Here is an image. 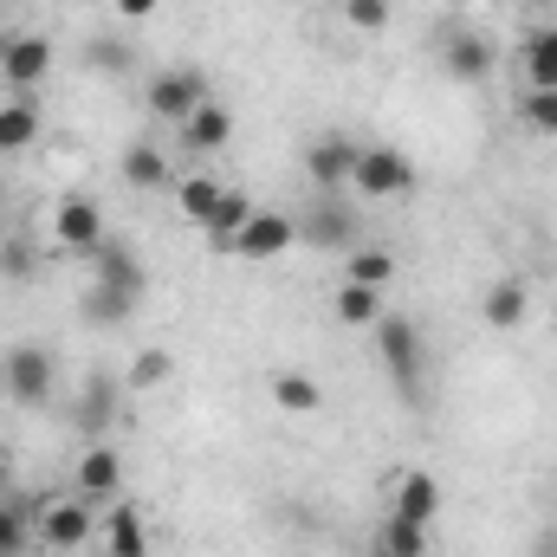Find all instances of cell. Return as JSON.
Instances as JSON below:
<instances>
[{"label":"cell","mask_w":557,"mask_h":557,"mask_svg":"<svg viewBox=\"0 0 557 557\" xmlns=\"http://www.w3.org/2000/svg\"><path fill=\"white\" fill-rule=\"evenodd\" d=\"M363 557H389V552H383V545H370V552H363Z\"/></svg>","instance_id":"d590c367"},{"label":"cell","mask_w":557,"mask_h":557,"mask_svg":"<svg viewBox=\"0 0 557 557\" xmlns=\"http://www.w3.org/2000/svg\"><path fill=\"white\" fill-rule=\"evenodd\" d=\"M26 552V512L0 493V557H20Z\"/></svg>","instance_id":"f546056e"},{"label":"cell","mask_w":557,"mask_h":557,"mask_svg":"<svg viewBox=\"0 0 557 557\" xmlns=\"http://www.w3.org/2000/svg\"><path fill=\"white\" fill-rule=\"evenodd\" d=\"M331 311H337V324H350V331H370L376 318H383V292H370V285H337V298H331Z\"/></svg>","instance_id":"ac0fdd59"},{"label":"cell","mask_w":557,"mask_h":557,"mask_svg":"<svg viewBox=\"0 0 557 557\" xmlns=\"http://www.w3.org/2000/svg\"><path fill=\"white\" fill-rule=\"evenodd\" d=\"M350 285H370V292H383V285H389V278H396V260H389V253H383V247H363V253H357V260H350Z\"/></svg>","instance_id":"4316f807"},{"label":"cell","mask_w":557,"mask_h":557,"mask_svg":"<svg viewBox=\"0 0 557 557\" xmlns=\"http://www.w3.org/2000/svg\"><path fill=\"white\" fill-rule=\"evenodd\" d=\"M480 311H486V324H493V331H519V324H525V311H532V292H525V278H493Z\"/></svg>","instance_id":"4fadbf2b"},{"label":"cell","mask_w":557,"mask_h":557,"mask_svg":"<svg viewBox=\"0 0 557 557\" xmlns=\"http://www.w3.org/2000/svg\"><path fill=\"white\" fill-rule=\"evenodd\" d=\"M98 532V519H91V506L72 493V499H52L46 512H39V545L46 552H78L85 539Z\"/></svg>","instance_id":"ba28073f"},{"label":"cell","mask_w":557,"mask_h":557,"mask_svg":"<svg viewBox=\"0 0 557 557\" xmlns=\"http://www.w3.org/2000/svg\"><path fill=\"white\" fill-rule=\"evenodd\" d=\"M7 480H13V467H7V454H0V493H7Z\"/></svg>","instance_id":"e575fe53"},{"label":"cell","mask_w":557,"mask_h":557,"mask_svg":"<svg viewBox=\"0 0 557 557\" xmlns=\"http://www.w3.org/2000/svg\"><path fill=\"white\" fill-rule=\"evenodd\" d=\"M182 137H188V149H201V156H214V149H227V137H234V111L227 104H201L188 124H182Z\"/></svg>","instance_id":"2e32d148"},{"label":"cell","mask_w":557,"mask_h":557,"mask_svg":"<svg viewBox=\"0 0 557 557\" xmlns=\"http://www.w3.org/2000/svg\"><path fill=\"white\" fill-rule=\"evenodd\" d=\"M519 117H525V131H539V137H557V91H532Z\"/></svg>","instance_id":"4dcf8cb0"},{"label":"cell","mask_w":557,"mask_h":557,"mask_svg":"<svg viewBox=\"0 0 557 557\" xmlns=\"http://www.w3.org/2000/svg\"><path fill=\"white\" fill-rule=\"evenodd\" d=\"M350 169H357V143H350V137H318L311 149H305V175H311L318 188L350 182Z\"/></svg>","instance_id":"30bf717a"},{"label":"cell","mask_w":557,"mask_h":557,"mask_svg":"<svg viewBox=\"0 0 557 557\" xmlns=\"http://www.w3.org/2000/svg\"><path fill=\"white\" fill-rule=\"evenodd\" d=\"M370 331H376V350H383V363H389L396 389H403V396H416V389H421V337H416V324H409V318H376Z\"/></svg>","instance_id":"3957f363"},{"label":"cell","mask_w":557,"mask_h":557,"mask_svg":"<svg viewBox=\"0 0 557 557\" xmlns=\"http://www.w3.org/2000/svg\"><path fill=\"white\" fill-rule=\"evenodd\" d=\"M201 104H208L201 72H156V78H149V111H156L162 124H188Z\"/></svg>","instance_id":"277c9868"},{"label":"cell","mask_w":557,"mask_h":557,"mask_svg":"<svg viewBox=\"0 0 557 557\" xmlns=\"http://www.w3.org/2000/svg\"><path fill=\"white\" fill-rule=\"evenodd\" d=\"M124 182H131V188H162V182H169V156H162L156 143H131V149H124Z\"/></svg>","instance_id":"44dd1931"},{"label":"cell","mask_w":557,"mask_h":557,"mask_svg":"<svg viewBox=\"0 0 557 557\" xmlns=\"http://www.w3.org/2000/svg\"><path fill=\"white\" fill-rule=\"evenodd\" d=\"M350 188L357 195H409L416 188V162L403 156V149H389V143H376V149H357V169H350Z\"/></svg>","instance_id":"6da1fadb"},{"label":"cell","mask_w":557,"mask_h":557,"mask_svg":"<svg viewBox=\"0 0 557 557\" xmlns=\"http://www.w3.org/2000/svg\"><path fill=\"white\" fill-rule=\"evenodd\" d=\"M486 65H493V46L480 33H454L447 39V72L454 78H486Z\"/></svg>","instance_id":"ffe728a7"},{"label":"cell","mask_w":557,"mask_h":557,"mask_svg":"<svg viewBox=\"0 0 557 557\" xmlns=\"http://www.w3.org/2000/svg\"><path fill=\"white\" fill-rule=\"evenodd\" d=\"M52 240H59L65 253H98V247H104V214H98V201L65 195V201L52 208Z\"/></svg>","instance_id":"5b68a950"},{"label":"cell","mask_w":557,"mask_h":557,"mask_svg":"<svg viewBox=\"0 0 557 557\" xmlns=\"http://www.w3.org/2000/svg\"><path fill=\"white\" fill-rule=\"evenodd\" d=\"M273 403H278V409H292V416H311L324 396H318V383H311L305 370H278V376H273Z\"/></svg>","instance_id":"cb8c5ba5"},{"label":"cell","mask_w":557,"mask_h":557,"mask_svg":"<svg viewBox=\"0 0 557 557\" xmlns=\"http://www.w3.org/2000/svg\"><path fill=\"white\" fill-rule=\"evenodd\" d=\"M539 557H557V532H545V539H539Z\"/></svg>","instance_id":"836d02e7"},{"label":"cell","mask_w":557,"mask_h":557,"mask_svg":"<svg viewBox=\"0 0 557 557\" xmlns=\"http://www.w3.org/2000/svg\"><path fill=\"white\" fill-rule=\"evenodd\" d=\"M357 234V221L344 214V208H318L311 221H305V240H318V247H344Z\"/></svg>","instance_id":"484cf974"},{"label":"cell","mask_w":557,"mask_h":557,"mask_svg":"<svg viewBox=\"0 0 557 557\" xmlns=\"http://www.w3.org/2000/svg\"><path fill=\"white\" fill-rule=\"evenodd\" d=\"M104 557H149V525L131 499H117L104 512Z\"/></svg>","instance_id":"7c38bea8"},{"label":"cell","mask_w":557,"mask_h":557,"mask_svg":"<svg viewBox=\"0 0 557 557\" xmlns=\"http://www.w3.org/2000/svg\"><path fill=\"white\" fill-rule=\"evenodd\" d=\"M221 201H227V182H221V175H182V182H175V208H182L195 227H208V214H214Z\"/></svg>","instance_id":"9a60e30c"},{"label":"cell","mask_w":557,"mask_h":557,"mask_svg":"<svg viewBox=\"0 0 557 557\" xmlns=\"http://www.w3.org/2000/svg\"><path fill=\"white\" fill-rule=\"evenodd\" d=\"M525 78H532V91H557V33H532L525 39Z\"/></svg>","instance_id":"7402d4cb"},{"label":"cell","mask_w":557,"mask_h":557,"mask_svg":"<svg viewBox=\"0 0 557 557\" xmlns=\"http://www.w3.org/2000/svg\"><path fill=\"white\" fill-rule=\"evenodd\" d=\"M72 493L85 499V506H117V493H124V454L117 447H85L78 454V467H72Z\"/></svg>","instance_id":"7a4b0ae2"},{"label":"cell","mask_w":557,"mask_h":557,"mask_svg":"<svg viewBox=\"0 0 557 557\" xmlns=\"http://www.w3.org/2000/svg\"><path fill=\"white\" fill-rule=\"evenodd\" d=\"M376 545H383L389 557H428V525L403 519V512H383V532H376Z\"/></svg>","instance_id":"d6986e66"},{"label":"cell","mask_w":557,"mask_h":557,"mask_svg":"<svg viewBox=\"0 0 557 557\" xmlns=\"http://www.w3.org/2000/svg\"><path fill=\"white\" fill-rule=\"evenodd\" d=\"M525 7H532V0H525Z\"/></svg>","instance_id":"8d00e7d4"},{"label":"cell","mask_w":557,"mask_h":557,"mask_svg":"<svg viewBox=\"0 0 557 557\" xmlns=\"http://www.w3.org/2000/svg\"><path fill=\"white\" fill-rule=\"evenodd\" d=\"M52 383H59L52 350H39V344L7 350V396H13V403H46V396H52Z\"/></svg>","instance_id":"52a82bcc"},{"label":"cell","mask_w":557,"mask_h":557,"mask_svg":"<svg viewBox=\"0 0 557 557\" xmlns=\"http://www.w3.org/2000/svg\"><path fill=\"white\" fill-rule=\"evenodd\" d=\"M131 311H137V305H131V298H117V292H104V285H91V292H85V318H98V324H124Z\"/></svg>","instance_id":"f1b7e54d"},{"label":"cell","mask_w":557,"mask_h":557,"mask_svg":"<svg viewBox=\"0 0 557 557\" xmlns=\"http://www.w3.org/2000/svg\"><path fill=\"white\" fill-rule=\"evenodd\" d=\"M389 512H403V519H416V525H434V512H441V486H434V473H403L396 480V506Z\"/></svg>","instance_id":"5bb4252c"},{"label":"cell","mask_w":557,"mask_h":557,"mask_svg":"<svg viewBox=\"0 0 557 557\" xmlns=\"http://www.w3.org/2000/svg\"><path fill=\"white\" fill-rule=\"evenodd\" d=\"M344 20L357 33H383L389 26V0H344Z\"/></svg>","instance_id":"1f68e13d"},{"label":"cell","mask_w":557,"mask_h":557,"mask_svg":"<svg viewBox=\"0 0 557 557\" xmlns=\"http://www.w3.org/2000/svg\"><path fill=\"white\" fill-rule=\"evenodd\" d=\"M46 72H52V39H39V33H7L0 39V78L13 91H33Z\"/></svg>","instance_id":"8992f818"},{"label":"cell","mask_w":557,"mask_h":557,"mask_svg":"<svg viewBox=\"0 0 557 557\" xmlns=\"http://www.w3.org/2000/svg\"><path fill=\"white\" fill-rule=\"evenodd\" d=\"M33 137H39V111H33L26 98H13V104H0V156H13V149H26Z\"/></svg>","instance_id":"603a6c76"},{"label":"cell","mask_w":557,"mask_h":557,"mask_svg":"<svg viewBox=\"0 0 557 557\" xmlns=\"http://www.w3.org/2000/svg\"><path fill=\"white\" fill-rule=\"evenodd\" d=\"M91 285H104V292H117V298H131V305H137V298H143V260L131 253V247L104 240V247H98V278H91Z\"/></svg>","instance_id":"8fae6325"},{"label":"cell","mask_w":557,"mask_h":557,"mask_svg":"<svg viewBox=\"0 0 557 557\" xmlns=\"http://www.w3.org/2000/svg\"><path fill=\"white\" fill-rule=\"evenodd\" d=\"M169 370H175V357H169V350H143L137 363L124 370V383H131V389H162V383H169Z\"/></svg>","instance_id":"83f0119b"},{"label":"cell","mask_w":557,"mask_h":557,"mask_svg":"<svg viewBox=\"0 0 557 557\" xmlns=\"http://www.w3.org/2000/svg\"><path fill=\"white\" fill-rule=\"evenodd\" d=\"M117 13H124V20H149V13H156V0H117Z\"/></svg>","instance_id":"d6a6232c"},{"label":"cell","mask_w":557,"mask_h":557,"mask_svg":"<svg viewBox=\"0 0 557 557\" xmlns=\"http://www.w3.org/2000/svg\"><path fill=\"white\" fill-rule=\"evenodd\" d=\"M247 221H253V201H247L240 188H227V201L208 214V247H214V253H234V240H240Z\"/></svg>","instance_id":"e0dca14e"},{"label":"cell","mask_w":557,"mask_h":557,"mask_svg":"<svg viewBox=\"0 0 557 557\" xmlns=\"http://www.w3.org/2000/svg\"><path fill=\"white\" fill-rule=\"evenodd\" d=\"M292 240H298V221H292V214H267V208H253V221L240 227L234 253H240V260H278Z\"/></svg>","instance_id":"9c48e42d"},{"label":"cell","mask_w":557,"mask_h":557,"mask_svg":"<svg viewBox=\"0 0 557 557\" xmlns=\"http://www.w3.org/2000/svg\"><path fill=\"white\" fill-rule=\"evenodd\" d=\"M111 409H117V383H111V376H91V383H85V409H78L85 434H104V428H111Z\"/></svg>","instance_id":"d4e9b609"}]
</instances>
